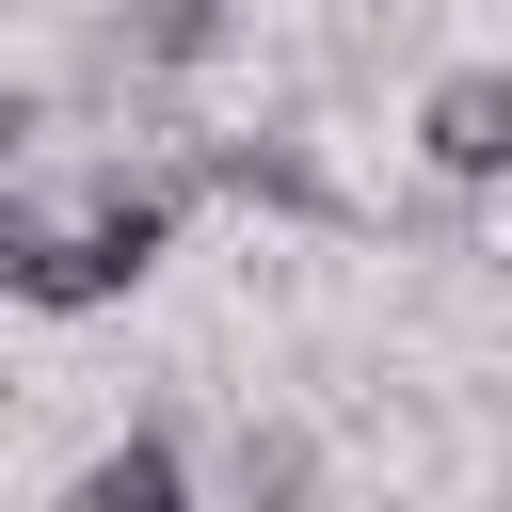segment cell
Here are the masks:
<instances>
[{
	"label": "cell",
	"instance_id": "obj_5",
	"mask_svg": "<svg viewBox=\"0 0 512 512\" xmlns=\"http://www.w3.org/2000/svg\"><path fill=\"white\" fill-rule=\"evenodd\" d=\"M208 192H240V208H288V224H320V208H336L304 144H208Z\"/></svg>",
	"mask_w": 512,
	"mask_h": 512
},
{
	"label": "cell",
	"instance_id": "obj_2",
	"mask_svg": "<svg viewBox=\"0 0 512 512\" xmlns=\"http://www.w3.org/2000/svg\"><path fill=\"white\" fill-rule=\"evenodd\" d=\"M416 160H432V176H464V192H480V176H512V80H496V64H448V80L416 96Z\"/></svg>",
	"mask_w": 512,
	"mask_h": 512
},
{
	"label": "cell",
	"instance_id": "obj_4",
	"mask_svg": "<svg viewBox=\"0 0 512 512\" xmlns=\"http://www.w3.org/2000/svg\"><path fill=\"white\" fill-rule=\"evenodd\" d=\"M224 48V0H128L112 16V64H144V80H192Z\"/></svg>",
	"mask_w": 512,
	"mask_h": 512
},
{
	"label": "cell",
	"instance_id": "obj_6",
	"mask_svg": "<svg viewBox=\"0 0 512 512\" xmlns=\"http://www.w3.org/2000/svg\"><path fill=\"white\" fill-rule=\"evenodd\" d=\"M32 256H48V208H32V192H0V304L32 288Z\"/></svg>",
	"mask_w": 512,
	"mask_h": 512
},
{
	"label": "cell",
	"instance_id": "obj_1",
	"mask_svg": "<svg viewBox=\"0 0 512 512\" xmlns=\"http://www.w3.org/2000/svg\"><path fill=\"white\" fill-rule=\"evenodd\" d=\"M160 256H176V192H160V176H112L80 224H48V256H32V288H16V304H48V320H96V304H128Z\"/></svg>",
	"mask_w": 512,
	"mask_h": 512
},
{
	"label": "cell",
	"instance_id": "obj_3",
	"mask_svg": "<svg viewBox=\"0 0 512 512\" xmlns=\"http://www.w3.org/2000/svg\"><path fill=\"white\" fill-rule=\"evenodd\" d=\"M192 496V464H176V432H112L96 464H80V512H176Z\"/></svg>",
	"mask_w": 512,
	"mask_h": 512
},
{
	"label": "cell",
	"instance_id": "obj_7",
	"mask_svg": "<svg viewBox=\"0 0 512 512\" xmlns=\"http://www.w3.org/2000/svg\"><path fill=\"white\" fill-rule=\"evenodd\" d=\"M32 128H48V112H32L16 80H0V176H16V144H32Z\"/></svg>",
	"mask_w": 512,
	"mask_h": 512
}]
</instances>
